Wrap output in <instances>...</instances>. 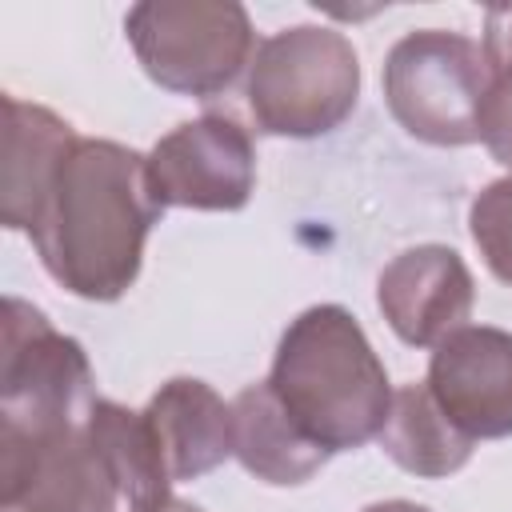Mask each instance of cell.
Masks as SVG:
<instances>
[{"instance_id": "8992f818", "label": "cell", "mask_w": 512, "mask_h": 512, "mask_svg": "<svg viewBox=\"0 0 512 512\" xmlns=\"http://www.w3.org/2000/svg\"><path fill=\"white\" fill-rule=\"evenodd\" d=\"M92 404V364L80 340L56 332L40 308L8 296L0 344V424H80Z\"/></svg>"}, {"instance_id": "d6986e66", "label": "cell", "mask_w": 512, "mask_h": 512, "mask_svg": "<svg viewBox=\"0 0 512 512\" xmlns=\"http://www.w3.org/2000/svg\"><path fill=\"white\" fill-rule=\"evenodd\" d=\"M128 512H204V508H200V504H192V500H180V496H164V500H156V504L128 508Z\"/></svg>"}, {"instance_id": "e0dca14e", "label": "cell", "mask_w": 512, "mask_h": 512, "mask_svg": "<svg viewBox=\"0 0 512 512\" xmlns=\"http://www.w3.org/2000/svg\"><path fill=\"white\" fill-rule=\"evenodd\" d=\"M476 132H480V144L492 152V160L512 172V68L492 72L484 104H480Z\"/></svg>"}, {"instance_id": "5b68a950", "label": "cell", "mask_w": 512, "mask_h": 512, "mask_svg": "<svg viewBox=\"0 0 512 512\" xmlns=\"http://www.w3.org/2000/svg\"><path fill=\"white\" fill-rule=\"evenodd\" d=\"M128 44L140 68L168 92L216 96L256 56V32L232 0H144L128 8Z\"/></svg>"}, {"instance_id": "8fae6325", "label": "cell", "mask_w": 512, "mask_h": 512, "mask_svg": "<svg viewBox=\"0 0 512 512\" xmlns=\"http://www.w3.org/2000/svg\"><path fill=\"white\" fill-rule=\"evenodd\" d=\"M76 132L52 108L24 104L4 96V152H0V220L12 232H32L52 180L68 152L76 148Z\"/></svg>"}, {"instance_id": "277c9868", "label": "cell", "mask_w": 512, "mask_h": 512, "mask_svg": "<svg viewBox=\"0 0 512 512\" xmlns=\"http://www.w3.org/2000/svg\"><path fill=\"white\" fill-rule=\"evenodd\" d=\"M380 80L388 112L408 136L436 148L480 140L476 120L492 68L476 40L448 28L408 32L388 48Z\"/></svg>"}, {"instance_id": "52a82bcc", "label": "cell", "mask_w": 512, "mask_h": 512, "mask_svg": "<svg viewBox=\"0 0 512 512\" xmlns=\"http://www.w3.org/2000/svg\"><path fill=\"white\" fill-rule=\"evenodd\" d=\"M120 488L100 460L88 420L24 428L0 424L4 512H116Z\"/></svg>"}, {"instance_id": "5bb4252c", "label": "cell", "mask_w": 512, "mask_h": 512, "mask_svg": "<svg viewBox=\"0 0 512 512\" xmlns=\"http://www.w3.org/2000/svg\"><path fill=\"white\" fill-rule=\"evenodd\" d=\"M376 440L396 468L424 480H444L460 472L472 460V444H476L468 432H460L448 420V412L436 404L428 384H400L392 392V408Z\"/></svg>"}, {"instance_id": "2e32d148", "label": "cell", "mask_w": 512, "mask_h": 512, "mask_svg": "<svg viewBox=\"0 0 512 512\" xmlns=\"http://www.w3.org/2000/svg\"><path fill=\"white\" fill-rule=\"evenodd\" d=\"M468 232L480 248L488 272L500 284H512V172L492 180L468 208Z\"/></svg>"}, {"instance_id": "9a60e30c", "label": "cell", "mask_w": 512, "mask_h": 512, "mask_svg": "<svg viewBox=\"0 0 512 512\" xmlns=\"http://www.w3.org/2000/svg\"><path fill=\"white\" fill-rule=\"evenodd\" d=\"M88 436L100 460L108 464L120 488V500H128V508H144V504L172 496V476L164 468L160 444L144 412H132L116 400H96L88 412Z\"/></svg>"}, {"instance_id": "7c38bea8", "label": "cell", "mask_w": 512, "mask_h": 512, "mask_svg": "<svg viewBox=\"0 0 512 512\" xmlns=\"http://www.w3.org/2000/svg\"><path fill=\"white\" fill-rule=\"evenodd\" d=\"M144 420L160 444L172 484L196 480L232 456V404H224V396L196 376L160 384Z\"/></svg>"}, {"instance_id": "ba28073f", "label": "cell", "mask_w": 512, "mask_h": 512, "mask_svg": "<svg viewBox=\"0 0 512 512\" xmlns=\"http://www.w3.org/2000/svg\"><path fill=\"white\" fill-rule=\"evenodd\" d=\"M148 188L160 208L240 212L256 188V148L232 116H200L148 152Z\"/></svg>"}, {"instance_id": "7a4b0ae2", "label": "cell", "mask_w": 512, "mask_h": 512, "mask_svg": "<svg viewBox=\"0 0 512 512\" xmlns=\"http://www.w3.org/2000/svg\"><path fill=\"white\" fill-rule=\"evenodd\" d=\"M268 384L324 452L376 440L396 392L364 328L340 304H312L284 328Z\"/></svg>"}, {"instance_id": "30bf717a", "label": "cell", "mask_w": 512, "mask_h": 512, "mask_svg": "<svg viewBox=\"0 0 512 512\" xmlns=\"http://www.w3.org/2000/svg\"><path fill=\"white\" fill-rule=\"evenodd\" d=\"M376 304L404 344L436 348L444 336L468 324L476 284L456 248L416 244L384 264L376 280Z\"/></svg>"}, {"instance_id": "ffe728a7", "label": "cell", "mask_w": 512, "mask_h": 512, "mask_svg": "<svg viewBox=\"0 0 512 512\" xmlns=\"http://www.w3.org/2000/svg\"><path fill=\"white\" fill-rule=\"evenodd\" d=\"M360 512H428V508L424 504H412V500H376V504H368Z\"/></svg>"}, {"instance_id": "4fadbf2b", "label": "cell", "mask_w": 512, "mask_h": 512, "mask_svg": "<svg viewBox=\"0 0 512 512\" xmlns=\"http://www.w3.org/2000/svg\"><path fill=\"white\" fill-rule=\"evenodd\" d=\"M232 456L248 476L292 488L312 480L332 452H324L280 404L268 380L248 384L232 400Z\"/></svg>"}, {"instance_id": "9c48e42d", "label": "cell", "mask_w": 512, "mask_h": 512, "mask_svg": "<svg viewBox=\"0 0 512 512\" xmlns=\"http://www.w3.org/2000/svg\"><path fill=\"white\" fill-rule=\"evenodd\" d=\"M428 392L472 440L512 436V332L464 324L432 348Z\"/></svg>"}, {"instance_id": "ac0fdd59", "label": "cell", "mask_w": 512, "mask_h": 512, "mask_svg": "<svg viewBox=\"0 0 512 512\" xmlns=\"http://www.w3.org/2000/svg\"><path fill=\"white\" fill-rule=\"evenodd\" d=\"M484 56L492 72H508L512 68V8H492L484 20Z\"/></svg>"}, {"instance_id": "3957f363", "label": "cell", "mask_w": 512, "mask_h": 512, "mask_svg": "<svg viewBox=\"0 0 512 512\" xmlns=\"http://www.w3.org/2000/svg\"><path fill=\"white\" fill-rule=\"evenodd\" d=\"M356 96L360 56L344 32L324 24L272 32L248 64V108L268 136H324L352 116Z\"/></svg>"}, {"instance_id": "6da1fadb", "label": "cell", "mask_w": 512, "mask_h": 512, "mask_svg": "<svg viewBox=\"0 0 512 512\" xmlns=\"http://www.w3.org/2000/svg\"><path fill=\"white\" fill-rule=\"evenodd\" d=\"M160 212L148 156L116 140H76L28 236L60 288L104 304L136 284Z\"/></svg>"}]
</instances>
